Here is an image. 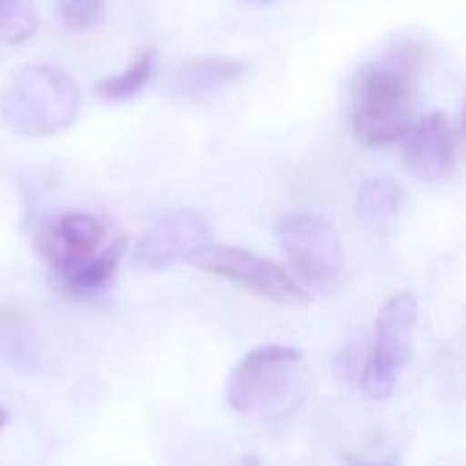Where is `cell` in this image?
<instances>
[{"instance_id":"1","label":"cell","mask_w":466,"mask_h":466,"mask_svg":"<svg viewBox=\"0 0 466 466\" xmlns=\"http://www.w3.org/2000/svg\"><path fill=\"white\" fill-rule=\"evenodd\" d=\"M420 49L404 41L382 60L366 63L352 76L350 126L363 147H388L415 123Z\"/></svg>"},{"instance_id":"2","label":"cell","mask_w":466,"mask_h":466,"mask_svg":"<svg viewBox=\"0 0 466 466\" xmlns=\"http://www.w3.org/2000/svg\"><path fill=\"white\" fill-rule=\"evenodd\" d=\"M311 380L306 355L298 347L268 344L240 358L224 385V401L232 412L257 420L292 418L306 396Z\"/></svg>"},{"instance_id":"3","label":"cell","mask_w":466,"mask_h":466,"mask_svg":"<svg viewBox=\"0 0 466 466\" xmlns=\"http://www.w3.org/2000/svg\"><path fill=\"white\" fill-rule=\"evenodd\" d=\"M82 104L79 85L60 68L27 63L8 74L0 90V117L8 131L44 139L66 131Z\"/></svg>"},{"instance_id":"4","label":"cell","mask_w":466,"mask_h":466,"mask_svg":"<svg viewBox=\"0 0 466 466\" xmlns=\"http://www.w3.org/2000/svg\"><path fill=\"white\" fill-rule=\"evenodd\" d=\"M276 238L289 276L311 295H339L347 281V254L336 227L309 210L287 213L276 224Z\"/></svg>"},{"instance_id":"5","label":"cell","mask_w":466,"mask_h":466,"mask_svg":"<svg viewBox=\"0 0 466 466\" xmlns=\"http://www.w3.org/2000/svg\"><path fill=\"white\" fill-rule=\"evenodd\" d=\"M415 322H418V298L412 292H396L382 303L360 369V385L369 399L382 401L396 390L399 371L412 358Z\"/></svg>"},{"instance_id":"6","label":"cell","mask_w":466,"mask_h":466,"mask_svg":"<svg viewBox=\"0 0 466 466\" xmlns=\"http://www.w3.org/2000/svg\"><path fill=\"white\" fill-rule=\"evenodd\" d=\"M186 262L194 265L197 270L221 276V279L240 284V287L251 289L254 295L268 298L281 306H309L314 298L284 268H279L276 262H270L254 251H246L240 246H221V243L208 240L197 251H191L186 257Z\"/></svg>"},{"instance_id":"7","label":"cell","mask_w":466,"mask_h":466,"mask_svg":"<svg viewBox=\"0 0 466 466\" xmlns=\"http://www.w3.org/2000/svg\"><path fill=\"white\" fill-rule=\"evenodd\" d=\"M210 240V224L197 210H169L147 227L134 248V268L142 273H158L175 262H186L191 251Z\"/></svg>"},{"instance_id":"8","label":"cell","mask_w":466,"mask_h":466,"mask_svg":"<svg viewBox=\"0 0 466 466\" xmlns=\"http://www.w3.org/2000/svg\"><path fill=\"white\" fill-rule=\"evenodd\" d=\"M401 142H404L407 169L426 183H437L448 177L456 167L461 128L459 123L451 120L448 112L431 109L423 117H415V123L401 137Z\"/></svg>"},{"instance_id":"9","label":"cell","mask_w":466,"mask_h":466,"mask_svg":"<svg viewBox=\"0 0 466 466\" xmlns=\"http://www.w3.org/2000/svg\"><path fill=\"white\" fill-rule=\"evenodd\" d=\"M104 238L106 227L101 218H96L93 213L71 210L46 221L35 232V248L46 259V265L57 276H63L87 262L104 246Z\"/></svg>"},{"instance_id":"10","label":"cell","mask_w":466,"mask_h":466,"mask_svg":"<svg viewBox=\"0 0 466 466\" xmlns=\"http://www.w3.org/2000/svg\"><path fill=\"white\" fill-rule=\"evenodd\" d=\"M248 71V63L240 57L205 55L180 63L169 76V93L183 101H202L221 90L224 85L240 79Z\"/></svg>"},{"instance_id":"11","label":"cell","mask_w":466,"mask_h":466,"mask_svg":"<svg viewBox=\"0 0 466 466\" xmlns=\"http://www.w3.org/2000/svg\"><path fill=\"white\" fill-rule=\"evenodd\" d=\"M407 199V188L399 180L388 175L369 177L360 183L355 194V213L366 232H371L374 238H388L404 216Z\"/></svg>"},{"instance_id":"12","label":"cell","mask_w":466,"mask_h":466,"mask_svg":"<svg viewBox=\"0 0 466 466\" xmlns=\"http://www.w3.org/2000/svg\"><path fill=\"white\" fill-rule=\"evenodd\" d=\"M123 254H126V238H117L106 248H98L79 268L57 276L60 279V289L66 295H71V298H93V295H101L115 281Z\"/></svg>"},{"instance_id":"13","label":"cell","mask_w":466,"mask_h":466,"mask_svg":"<svg viewBox=\"0 0 466 466\" xmlns=\"http://www.w3.org/2000/svg\"><path fill=\"white\" fill-rule=\"evenodd\" d=\"M0 355L16 369H30L35 360V333L25 311L14 303L0 306Z\"/></svg>"},{"instance_id":"14","label":"cell","mask_w":466,"mask_h":466,"mask_svg":"<svg viewBox=\"0 0 466 466\" xmlns=\"http://www.w3.org/2000/svg\"><path fill=\"white\" fill-rule=\"evenodd\" d=\"M153 66H156V55L153 49H142L131 66L120 74H112V76H104L96 82V96L106 104H117V101H128L134 98L153 76Z\"/></svg>"},{"instance_id":"15","label":"cell","mask_w":466,"mask_h":466,"mask_svg":"<svg viewBox=\"0 0 466 466\" xmlns=\"http://www.w3.org/2000/svg\"><path fill=\"white\" fill-rule=\"evenodd\" d=\"M38 27L33 0H0V44H25Z\"/></svg>"},{"instance_id":"16","label":"cell","mask_w":466,"mask_h":466,"mask_svg":"<svg viewBox=\"0 0 466 466\" xmlns=\"http://www.w3.org/2000/svg\"><path fill=\"white\" fill-rule=\"evenodd\" d=\"M57 14L68 30L87 33L104 22L106 0H57Z\"/></svg>"},{"instance_id":"17","label":"cell","mask_w":466,"mask_h":466,"mask_svg":"<svg viewBox=\"0 0 466 466\" xmlns=\"http://www.w3.org/2000/svg\"><path fill=\"white\" fill-rule=\"evenodd\" d=\"M243 5H257V8H262V5H273L276 0H240Z\"/></svg>"},{"instance_id":"18","label":"cell","mask_w":466,"mask_h":466,"mask_svg":"<svg viewBox=\"0 0 466 466\" xmlns=\"http://www.w3.org/2000/svg\"><path fill=\"white\" fill-rule=\"evenodd\" d=\"M5 426H8V412H5V410L0 407V431H3Z\"/></svg>"}]
</instances>
